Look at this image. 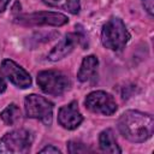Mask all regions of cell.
<instances>
[{"instance_id":"cell-1","label":"cell","mask_w":154,"mask_h":154,"mask_svg":"<svg viewBox=\"0 0 154 154\" xmlns=\"http://www.w3.org/2000/svg\"><path fill=\"white\" fill-rule=\"evenodd\" d=\"M118 130L128 141L141 143L152 137L154 132V119L148 113L129 109L119 117Z\"/></svg>"},{"instance_id":"cell-2","label":"cell","mask_w":154,"mask_h":154,"mask_svg":"<svg viewBox=\"0 0 154 154\" xmlns=\"http://www.w3.org/2000/svg\"><path fill=\"white\" fill-rule=\"evenodd\" d=\"M130 40V34L124 22L118 17H112L102 26L101 42L111 51H120Z\"/></svg>"},{"instance_id":"cell-3","label":"cell","mask_w":154,"mask_h":154,"mask_svg":"<svg viewBox=\"0 0 154 154\" xmlns=\"http://www.w3.org/2000/svg\"><path fill=\"white\" fill-rule=\"evenodd\" d=\"M32 135L25 129H17L7 132L0 138V153L2 154H24L32 144Z\"/></svg>"},{"instance_id":"cell-4","label":"cell","mask_w":154,"mask_h":154,"mask_svg":"<svg viewBox=\"0 0 154 154\" xmlns=\"http://www.w3.org/2000/svg\"><path fill=\"white\" fill-rule=\"evenodd\" d=\"M37 84L43 93L48 95L59 96L63 95L70 88V79L61 71L47 70L38 72Z\"/></svg>"},{"instance_id":"cell-5","label":"cell","mask_w":154,"mask_h":154,"mask_svg":"<svg viewBox=\"0 0 154 154\" xmlns=\"http://www.w3.org/2000/svg\"><path fill=\"white\" fill-rule=\"evenodd\" d=\"M25 113L29 118L41 120L45 125H51L53 119V103L46 97L30 94L24 100Z\"/></svg>"},{"instance_id":"cell-6","label":"cell","mask_w":154,"mask_h":154,"mask_svg":"<svg viewBox=\"0 0 154 154\" xmlns=\"http://www.w3.org/2000/svg\"><path fill=\"white\" fill-rule=\"evenodd\" d=\"M16 23L20 25H53L61 26L69 22L67 17L59 12L52 11H40L34 13L19 14L14 19Z\"/></svg>"},{"instance_id":"cell-7","label":"cell","mask_w":154,"mask_h":154,"mask_svg":"<svg viewBox=\"0 0 154 154\" xmlns=\"http://www.w3.org/2000/svg\"><path fill=\"white\" fill-rule=\"evenodd\" d=\"M84 105L90 112L103 116H112L118 108L114 97L103 90H96L88 94Z\"/></svg>"},{"instance_id":"cell-8","label":"cell","mask_w":154,"mask_h":154,"mask_svg":"<svg viewBox=\"0 0 154 154\" xmlns=\"http://www.w3.org/2000/svg\"><path fill=\"white\" fill-rule=\"evenodd\" d=\"M1 73L16 87L26 89L31 85V77L22 66L11 59H5L1 63Z\"/></svg>"},{"instance_id":"cell-9","label":"cell","mask_w":154,"mask_h":154,"mask_svg":"<svg viewBox=\"0 0 154 154\" xmlns=\"http://www.w3.org/2000/svg\"><path fill=\"white\" fill-rule=\"evenodd\" d=\"M83 122V116L79 112L78 105L76 101H72L63 106L58 112V123L67 130L77 129Z\"/></svg>"},{"instance_id":"cell-10","label":"cell","mask_w":154,"mask_h":154,"mask_svg":"<svg viewBox=\"0 0 154 154\" xmlns=\"http://www.w3.org/2000/svg\"><path fill=\"white\" fill-rule=\"evenodd\" d=\"M82 41V36L77 32H71L67 34L48 54V59L52 61H57L60 60L63 58H65L67 54H70L73 48Z\"/></svg>"},{"instance_id":"cell-11","label":"cell","mask_w":154,"mask_h":154,"mask_svg":"<svg viewBox=\"0 0 154 154\" xmlns=\"http://www.w3.org/2000/svg\"><path fill=\"white\" fill-rule=\"evenodd\" d=\"M99 60L95 55H88L83 58L81 67L77 72V78L79 82H88L93 78H95L97 72Z\"/></svg>"},{"instance_id":"cell-12","label":"cell","mask_w":154,"mask_h":154,"mask_svg":"<svg viewBox=\"0 0 154 154\" xmlns=\"http://www.w3.org/2000/svg\"><path fill=\"white\" fill-rule=\"evenodd\" d=\"M99 144L102 152L111 153V154H119L122 153V149L119 148L116 137L113 135V131L111 129L103 130L99 136Z\"/></svg>"},{"instance_id":"cell-13","label":"cell","mask_w":154,"mask_h":154,"mask_svg":"<svg viewBox=\"0 0 154 154\" xmlns=\"http://www.w3.org/2000/svg\"><path fill=\"white\" fill-rule=\"evenodd\" d=\"M46 5L55 8L65 10L72 14L79 12V0H42Z\"/></svg>"},{"instance_id":"cell-14","label":"cell","mask_w":154,"mask_h":154,"mask_svg":"<svg viewBox=\"0 0 154 154\" xmlns=\"http://www.w3.org/2000/svg\"><path fill=\"white\" fill-rule=\"evenodd\" d=\"M0 117L6 125H14L20 119V109L16 103H10L0 113Z\"/></svg>"},{"instance_id":"cell-15","label":"cell","mask_w":154,"mask_h":154,"mask_svg":"<svg viewBox=\"0 0 154 154\" xmlns=\"http://www.w3.org/2000/svg\"><path fill=\"white\" fill-rule=\"evenodd\" d=\"M67 150L71 154H73V153H87V152H91V149L88 148L85 144H83L81 142H75V141H70L67 143Z\"/></svg>"},{"instance_id":"cell-16","label":"cell","mask_w":154,"mask_h":154,"mask_svg":"<svg viewBox=\"0 0 154 154\" xmlns=\"http://www.w3.org/2000/svg\"><path fill=\"white\" fill-rule=\"evenodd\" d=\"M142 5H143L144 10L150 16H153V13H154V0H142Z\"/></svg>"},{"instance_id":"cell-17","label":"cell","mask_w":154,"mask_h":154,"mask_svg":"<svg viewBox=\"0 0 154 154\" xmlns=\"http://www.w3.org/2000/svg\"><path fill=\"white\" fill-rule=\"evenodd\" d=\"M40 153H54V154H59L60 153V150L57 148V147H54V146H47V147H45V148H42L41 150H40Z\"/></svg>"},{"instance_id":"cell-18","label":"cell","mask_w":154,"mask_h":154,"mask_svg":"<svg viewBox=\"0 0 154 154\" xmlns=\"http://www.w3.org/2000/svg\"><path fill=\"white\" fill-rule=\"evenodd\" d=\"M5 90H6V82H5V79H4L2 75L0 73V94H1V93H4Z\"/></svg>"},{"instance_id":"cell-19","label":"cell","mask_w":154,"mask_h":154,"mask_svg":"<svg viewBox=\"0 0 154 154\" xmlns=\"http://www.w3.org/2000/svg\"><path fill=\"white\" fill-rule=\"evenodd\" d=\"M8 2H10V0H0V13L5 11V8L7 7Z\"/></svg>"}]
</instances>
